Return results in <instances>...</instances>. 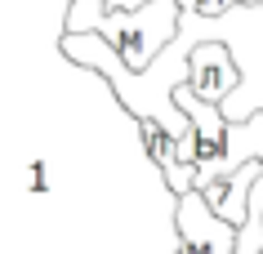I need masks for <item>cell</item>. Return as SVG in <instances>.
Returning a JSON list of instances; mask_svg holds the SVG:
<instances>
[{
  "instance_id": "cell-1",
  "label": "cell",
  "mask_w": 263,
  "mask_h": 254,
  "mask_svg": "<svg viewBox=\"0 0 263 254\" xmlns=\"http://www.w3.org/2000/svg\"><path fill=\"white\" fill-rule=\"evenodd\" d=\"M63 31H89L129 71H143L179 36V0H143L139 9H111L107 0H71Z\"/></svg>"
},
{
  "instance_id": "cell-2",
  "label": "cell",
  "mask_w": 263,
  "mask_h": 254,
  "mask_svg": "<svg viewBox=\"0 0 263 254\" xmlns=\"http://www.w3.org/2000/svg\"><path fill=\"white\" fill-rule=\"evenodd\" d=\"M179 18L196 45H223L236 67V89L219 103L228 125H241L263 112V5H232L223 18H196L192 5L179 0Z\"/></svg>"
},
{
  "instance_id": "cell-3",
  "label": "cell",
  "mask_w": 263,
  "mask_h": 254,
  "mask_svg": "<svg viewBox=\"0 0 263 254\" xmlns=\"http://www.w3.org/2000/svg\"><path fill=\"white\" fill-rule=\"evenodd\" d=\"M174 237H179L174 254H232L236 227L223 223L201 192H183L174 197Z\"/></svg>"
},
{
  "instance_id": "cell-4",
  "label": "cell",
  "mask_w": 263,
  "mask_h": 254,
  "mask_svg": "<svg viewBox=\"0 0 263 254\" xmlns=\"http://www.w3.org/2000/svg\"><path fill=\"white\" fill-rule=\"evenodd\" d=\"M241 165H263V112H254L250 121L223 129L219 156H214L210 165L192 169V192H201V187H210V183H228Z\"/></svg>"
},
{
  "instance_id": "cell-5",
  "label": "cell",
  "mask_w": 263,
  "mask_h": 254,
  "mask_svg": "<svg viewBox=\"0 0 263 254\" xmlns=\"http://www.w3.org/2000/svg\"><path fill=\"white\" fill-rule=\"evenodd\" d=\"M187 89H192L201 103L219 107V103L236 89L232 54H228L223 45H196L192 58H187Z\"/></svg>"
},
{
  "instance_id": "cell-6",
  "label": "cell",
  "mask_w": 263,
  "mask_h": 254,
  "mask_svg": "<svg viewBox=\"0 0 263 254\" xmlns=\"http://www.w3.org/2000/svg\"><path fill=\"white\" fill-rule=\"evenodd\" d=\"M183 5H192V14H196V18H223V14L236 5V0H183Z\"/></svg>"
},
{
  "instance_id": "cell-7",
  "label": "cell",
  "mask_w": 263,
  "mask_h": 254,
  "mask_svg": "<svg viewBox=\"0 0 263 254\" xmlns=\"http://www.w3.org/2000/svg\"><path fill=\"white\" fill-rule=\"evenodd\" d=\"M236 5H263V0H236Z\"/></svg>"
}]
</instances>
